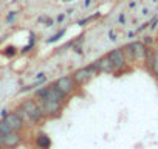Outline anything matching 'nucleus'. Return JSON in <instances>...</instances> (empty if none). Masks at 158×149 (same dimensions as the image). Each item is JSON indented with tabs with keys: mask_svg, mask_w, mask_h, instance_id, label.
<instances>
[{
	"mask_svg": "<svg viewBox=\"0 0 158 149\" xmlns=\"http://www.w3.org/2000/svg\"><path fill=\"white\" fill-rule=\"evenodd\" d=\"M96 65H98V71L99 73H110L112 74V73L116 71L113 62L107 57V54L102 56V57H99V59H96Z\"/></svg>",
	"mask_w": 158,
	"mask_h": 149,
	"instance_id": "nucleus-11",
	"label": "nucleus"
},
{
	"mask_svg": "<svg viewBox=\"0 0 158 149\" xmlns=\"http://www.w3.org/2000/svg\"><path fill=\"white\" fill-rule=\"evenodd\" d=\"M147 68L150 70V73L153 76L158 78V50H153V48H147V54H146V59H144Z\"/></svg>",
	"mask_w": 158,
	"mask_h": 149,
	"instance_id": "nucleus-8",
	"label": "nucleus"
},
{
	"mask_svg": "<svg viewBox=\"0 0 158 149\" xmlns=\"http://www.w3.org/2000/svg\"><path fill=\"white\" fill-rule=\"evenodd\" d=\"M65 33H67V28H62V30H59L57 33H54L53 36H50L45 42H47V44H56V42H59V40L65 36Z\"/></svg>",
	"mask_w": 158,
	"mask_h": 149,
	"instance_id": "nucleus-14",
	"label": "nucleus"
},
{
	"mask_svg": "<svg viewBox=\"0 0 158 149\" xmlns=\"http://www.w3.org/2000/svg\"><path fill=\"white\" fill-rule=\"evenodd\" d=\"M156 25H158V14H156V16H155V17H153L150 22H149V28L153 31V30L156 28Z\"/></svg>",
	"mask_w": 158,
	"mask_h": 149,
	"instance_id": "nucleus-19",
	"label": "nucleus"
},
{
	"mask_svg": "<svg viewBox=\"0 0 158 149\" xmlns=\"http://www.w3.org/2000/svg\"><path fill=\"white\" fill-rule=\"evenodd\" d=\"M130 47H132V53H133V59L138 61V62H144L146 59V54H147V48L141 40H135V42H130Z\"/></svg>",
	"mask_w": 158,
	"mask_h": 149,
	"instance_id": "nucleus-10",
	"label": "nucleus"
},
{
	"mask_svg": "<svg viewBox=\"0 0 158 149\" xmlns=\"http://www.w3.org/2000/svg\"><path fill=\"white\" fill-rule=\"evenodd\" d=\"M135 34H136L135 31H129V34H127V37H130V39H132V37H133Z\"/></svg>",
	"mask_w": 158,
	"mask_h": 149,
	"instance_id": "nucleus-29",
	"label": "nucleus"
},
{
	"mask_svg": "<svg viewBox=\"0 0 158 149\" xmlns=\"http://www.w3.org/2000/svg\"><path fill=\"white\" fill-rule=\"evenodd\" d=\"M16 17H17V11H10V13L6 14V19H5L6 25H13V23L16 22Z\"/></svg>",
	"mask_w": 158,
	"mask_h": 149,
	"instance_id": "nucleus-17",
	"label": "nucleus"
},
{
	"mask_svg": "<svg viewBox=\"0 0 158 149\" xmlns=\"http://www.w3.org/2000/svg\"><path fill=\"white\" fill-rule=\"evenodd\" d=\"M0 109H2V107H0Z\"/></svg>",
	"mask_w": 158,
	"mask_h": 149,
	"instance_id": "nucleus-34",
	"label": "nucleus"
},
{
	"mask_svg": "<svg viewBox=\"0 0 158 149\" xmlns=\"http://www.w3.org/2000/svg\"><path fill=\"white\" fill-rule=\"evenodd\" d=\"M99 16H101V13H95L93 16H89V17H85V19H81V20H79V22H77V25H79V27H85L87 23H90L92 20H95V19H98Z\"/></svg>",
	"mask_w": 158,
	"mask_h": 149,
	"instance_id": "nucleus-16",
	"label": "nucleus"
},
{
	"mask_svg": "<svg viewBox=\"0 0 158 149\" xmlns=\"http://www.w3.org/2000/svg\"><path fill=\"white\" fill-rule=\"evenodd\" d=\"M39 103H40V107H42V112H44L45 118L54 120V118H59L60 117L62 109H64V104L56 103V101H39Z\"/></svg>",
	"mask_w": 158,
	"mask_h": 149,
	"instance_id": "nucleus-4",
	"label": "nucleus"
},
{
	"mask_svg": "<svg viewBox=\"0 0 158 149\" xmlns=\"http://www.w3.org/2000/svg\"><path fill=\"white\" fill-rule=\"evenodd\" d=\"M42 101H56V103H60V104H65L68 101V96L65 93H62L60 90H57L53 84H48V89H47V93H45V98Z\"/></svg>",
	"mask_w": 158,
	"mask_h": 149,
	"instance_id": "nucleus-6",
	"label": "nucleus"
},
{
	"mask_svg": "<svg viewBox=\"0 0 158 149\" xmlns=\"http://www.w3.org/2000/svg\"><path fill=\"white\" fill-rule=\"evenodd\" d=\"M109 39H110L112 42H115V40H118V36H116V33H115L113 30H110V31H109Z\"/></svg>",
	"mask_w": 158,
	"mask_h": 149,
	"instance_id": "nucleus-22",
	"label": "nucleus"
},
{
	"mask_svg": "<svg viewBox=\"0 0 158 149\" xmlns=\"http://www.w3.org/2000/svg\"><path fill=\"white\" fill-rule=\"evenodd\" d=\"M3 120H5V123L10 126V129H11L13 132H22V130L25 129V126H27L25 121H23L16 112H10Z\"/></svg>",
	"mask_w": 158,
	"mask_h": 149,
	"instance_id": "nucleus-7",
	"label": "nucleus"
},
{
	"mask_svg": "<svg viewBox=\"0 0 158 149\" xmlns=\"http://www.w3.org/2000/svg\"><path fill=\"white\" fill-rule=\"evenodd\" d=\"M47 17H48V16H45V14H44V16H40V17L37 19V22H39V23H44V22L47 20Z\"/></svg>",
	"mask_w": 158,
	"mask_h": 149,
	"instance_id": "nucleus-26",
	"label": "nucleus"
},
{
	"mask_svg": "<svg viewBox=\"0 0 158 149\" xmlns=\"http://www.w3.org/2000/svg\"><path fill=\"white\" fill-rule=\"evenodd\" d=\"M23 143V137L20 132H10L3 137V147L5 149H16Z\"/></svg>",
	"mask_w": 158,
	"mask_h": 149,
	"instance_id": "nucleus-9",
	"label": "nucleus"
},
{
	"mask_svg": "<svg viewBox=\"0 0 158 149\" xmlns=\"http://www.w3.org/2000/svg\"><path fill=\"white\" fill-rule=\"evenodd\" d=\"M53 86H54L57 90H60L62 93H65L67 96H70L71 93H74L76 89H77V84L74 83V79H73L71 74H64V76L57 78V79L53 83Z\"/></svg>",
	"mask_w": 158,
	"mask_h": 149,
	"instance_id": "nucleus-3",
	"label": "nucleus"
},
{
	"mask_svg": "<svg viewBox=\"0 0 158 149\" xmlns=\"http://www.w3.org/2000/svg\"><path fill=\"white\" fill-rule=\"evenodd\" d=\"M65 17H67V14H65V13H60V14L56 17V20H54V22H57V23H62V22L65 20Z\"/></svg>",
	"mask_w": 158,
	"mask_h": 149,
	"instance_id": "nucleus-21",
	"label": "nucleus"
},
{
	"mask_svg": "<svg viewBox=\"0 0 158 149\" xmlns=\"http://www.w3.org/2000/svg\"><path fill=\"white\" fill-rule=\"evenodd\" d=\"M141 14H144V16H146V14H149V10H147V8H144V10H143V13H141Z\"/></svg>",
	"mask_w": 158,
	"mask_h": 149,
	"instance_id": "nucleus-32",
	"label": "nucleus"
},
{
	"mask_svg": "<svg viewBox=\"0 0 158 149\" xmlns=\"http://www.w3.org/2000/svg\"><path fill=\"white\" fill-rule=\"evenodd\" d=\"M0 132H2L3 135H6V134H10V132H13L11 129H10V126L5 123V120H0Z\"/></svg>",
	"mask_w": 158,
	"mask_h": 149,
	"instance_id": "nucleus-18",
	"label": "nucleus"
},
{
	"mask_svg": "<svg viewBox=\"0 0 158 149\" xmlns=\"http://www.w3.org/2000/svg\"><path fill=\"white\" fill-rule=\"evenodd\" d=\"M118 22H119L121 25H124V23H126V14H124V13H121V14L118 16Z\"/></svg>",
	"mask_w": 158,
	"mask_h": 149,
	"instance_id": "nucleus-24",
	"label": "nucleus"
},
{
	"mask_svg": "<svg viewBox=\"0 0 158 149\" xmlns=\"http://www.w3.org/2000/svg\"><path fill=\"white\" fill-rule=\"evenodd\" d=\"M56 22H54V19H51V17H47V20L44 22V25L47 27V28H50V27H53Z\"/></svg>",
	"mask_w": 158,
	"mask_h": 149,
	"instance_id": "nucleus-20",
	"label": "nucleus"
},
{
	"mask_svg": "<svg viewBox=\"0 0 158 149\" xmlns=\"http://www.w3.org/2000/svg\"><path fill=\"white\" fill-rule=\"evenodd\" d=\"M90 5H92V0H84V3H82V6H84V8H89Z\"/></svg>",
	"mask_w": 158,
	"mask_h": 149,
	"instance_id": "nucleus-27",
	"label": "nucleus"
},
{
	"mask_svg": "<svg viewBox=\"0 0 158 149\" xmlns=\"http://www.w3.org/2000/svg\"><path fill=\"white\" fill-rule=\"evenodd\" d=\"M96 74H99V71H98V65H96V61H95V62H92V64H89V65H85V67H81V68L74 70V71L71 73V76H73L74 83H76L77 87H79V86L89 84V83L96 76Z\"/></svg>",
	"mask_w": 158,
	"mask_h": 149,
	"instance_id": "nucleus-2",
	"label": "nucleus"
},
{
	"mask_svg": "<svg viewBox=\"0 0 158 149\" xmlns=\"http://www.w3.org/2000/svg\"><path fill=\"white\" fill-rule=\"evenodd\" d=\"M141 42H143V44H144V45H146V47H149V45H150V44H152V42H153V39H152V37H150V36H146V37H144V39H143V40H141Z\"/></svg>",
	"mask_w": 158,
	"mask_h": 149,
	"instance_id": "nucleus-23",
	"label": "nucleus"
},
{
	"mask_svg": "<svg viewBox=\"0 0 158 149\" xmlns=\"http://www.w3.org/2000/svg\"><path fill=\"white\" fill-rule=\"evenodd\" d=\"M17 53H19V50H17V47H14V45H8V47L3 50V54H5L6 57H14Z\"/></svg>",
	"mask_w": 158,
	"mask_h": 149,
	"instance_id": "nucleus-15",
	"label": "nucleus"
},
{
	"mask_svg": "<svg viewBox=\"0 0 158 149\" xmlns=\"http://www.w3.org/2000/svg\"><path fill=\"white\" fill-rule=\"evenodd\" d=\"M64 2H73V0H64Z\"/></svg>",
	"mask_w": 158,
	"mask_h": 149,
	"instance_id": "nucleus-33",
	"label": "nucleus"
},
{
	"mask_svg": "<svg viewBox=\"0 0 158 149\" xmlns=\"http://www.w3.org/2000/svg\"><path fill=\"white\" fill-rule=\"evenodd\" d=\"M3 137H5V135L0 132V149H3Z\"/></svg>",
	"mask_w": 158,
	"mask_h": 149,
	"instance_id": "nucleus-28",
	"label": "nucleus"
},
{
	"mask_svg": "<svg viewBox=\"0 0 158 149\" xmlns=\"http://www.w3.org/2000/svg\"><path fill=\"white\" fill-rule=\"evenodd\" d=\"M107 57L113 62L116 71L115 73H124L127 70V61H126V56L123 53V48H113L110 53H107Z\"/></svg>",
	"mask_w": 158,
	"mask_h": 149,
	"instance_id": "nucleus-5",
	"label": "nucleus"
},
{
	"mask_svg": "<svg viewBox=\"0 0 158 149\" xmlns=\"http://www.w3.org/2000/svg\"><path fill=\"white\" fill-rule=\"evenodd\" d=\"M20 107L25 110L27 113V123L30 126H37L40 124L44 120H45V115L42 112V107H40V103L34 98H27L20 103Z\"/></svg>",
	"mask_w": 158,
	"mask_h": 149,
	"instance_id": "nucleus-1",
	"label": "nucleus"
},
{
	"mask_svg": "<svg viewBox=\"0 0 158 149\" xmlns=\"http://www.w3.org/2000/svg\"><path fill=\"white\" fill-rule=\"evenodd\" d=\"M73 13H74V8H70V10L67 11V14H73Z\"/></svg>",
	"mask_w": 158,
	"mask_h": 149,
	"instance_id": "nucleus-31",
	"label": "nucleus"
},
{
	"mask_svg": "<svg viewBox=\"0 0 158 149\" xmlns=\"http://www.w3.org/2000/svg\"><path fill=\"white\" fill-rule=\"evenodd\" d=\"M135 6H136V2H130L129 3V8H135Z\"/></svg>",
	"mask_w": 158,
	"mask_h": 149,
	"instance_id": "nucleus-30",
	"label": "nucleus"
},
{
	"mask_svg": "<svg viewBox=\"0 0 158 149\" xmlns=\"http://www.w3.org/2000/svg\"><path fill=\"white\" fill-rule=\"evenodd\" d=\"M36 40H37V39H36L34 33H30V42H28V44H27L25 47H22V48H20L19 51H20L22 54H27V53H30V51L33 50V47L36 45Z\"/></svg>",
	"mask_w": 158,
	"mask_h": 149,
	"instance_id": "nucleus-13",
	"label": "nucleus"
},
{
	"mask_svg": "<svg viewBox=\"0 0 158 149\" xmlns=\"http://www.w3.org/2000/svg\"><path fill=\"white\" fill-rule=\"evenodd\" d=\"M8 113H10V109H0V117H2V120H3Z\"/></svg>",
	"mask_w": 158,
	"mask_h": 149,
	"instance_id": "nucleus-25",
	"label": "nucleus"
},
{
	"mask_svg": "<svg viewBox=\"0 0 158 149\" xmlns=\"http://www.w3.org/2000/svg\"><path fill=\"white\" fill-rule=\"evenodd\" d=\"M34 141H36V146H37L39 149H50V147H51V138H50L48 134H45V132L37 134Z\"/></svg>",
	"mask_w": 158,
	"mask_h": 149,
	"instance_id": "nucleus-12",
	"label": "nucleus"
}]
</instances>
